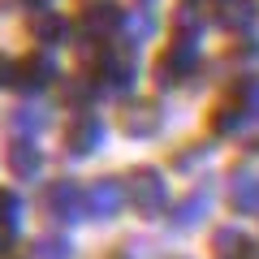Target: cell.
I'll list each match as a JSON object with an SVG mask.
<instances>
[{
	"label": "cell",
	"mask_w": 259,
	"mask_h": 259,
	"mask_svg": "<svg viewBox=\"0 0 259 259\" xmlns=\"http://www.w3.org/2000/svg\"><path fill=\"white\" fill-rule=\"evenodd\" d=\"M121 22H125V13H121L112 0H87L82 9H78V26L91 39H104V35H112V30H121Z\"/></svg>",
	"instance_id": "6da1fadb"
},
{
	"label": "cell",
	"mask_w": 259,
	"mask_h": 259,
	"mask_svg": "<svg viewBox=\"0 0 259 259\" xmlns=\"http://www.w3.org/2000/svg\"><path fill=\"white\" fill-rule=\"evenodd\" d=\"M190 69H194V44H173L164 56H160V65H156V74H160L164 87H173L177 78H186Z\"/></svg>",
	"instance_id": "7a4b0ae2"
},
{
	"label": "cell",
	"mask_w": 259,
	"mask_h": 259,
	"mask_svg": "<svg viewBox=\"0 0 259 259\" xmlns=\"http://www.w3.org/2000/svg\"><path fill=\"white\" fill-rule=\"evenodd\" d=\"M130 194H134V203H139L143 212H156V207L164 203V186H160V177L151 173V168H139V173H134Z\"/></svg>",
	"instance_id": "3957f363"
},
{
	"label": "cell",
	"mask_w": 259,
	"mask_h": 259,
	"mask_svg": "<svg viewBox=\"0 0 259 259\" xmlns=\"http://www.w3.org/2000/svg\"><path fill=\"white\" fill-rule=\"evenodd\" d=\"M65 13H52V9H35L30 13V39H39V44H61L65 39Z\"/></svg>",
	"instance_id": "277c9868"
},
{
	"label": "cell",
	"mask_w": 259,
	"mask_h": 259,
	"mask_svg": "<svg viewBox=\"0 0 259 259\" xmlns=\"http://www.w3.org/2000/svg\"><path fill=\"white\" fill-rule=\"evenodd\" d=\"M65 143H69L74 156H87V151L100 143V121L95 117H78L74 125H69V134H65Z\"/></svg>",
	"instance_id": "5b68a950"
},
{
	"label": "cell",
	"mask_w": 259,
	"mask_h": 259,
	"mask_svg": "<svg viewBox=\"0 0 259 259\" xmlns=\"http://www.w3.org/2000/svg\"><path fill=\"white\" fill-rule=\"evenodd\" d=\"M255 22V0H221V26L246 30Z\"/></svg>",
	"instance_id": "8992f818"
},
{
	"label": "cell",
	"mask_w": 259,
	"mask_h": 259,
	"mask_svg": "<svg viewBox=\"0 0 259 259\" xmlns=\"http://www.w3.org/2000/svg\"><path fill=\"white\" fill-rule=\"evenodd\" d=\"M52 74H56V69H52V61H48V56H30V61H22L18 69H13V78H22V87H30V91H35V87H44Z\"/></svg>",
	"instance_id": "52a82bcc"
},
{
	"label": "cell",
	"mask_w": 259,
	"mask_h": 259,
	"mask_svg": "<svg viewBox=\"0 0 259 259\" xmlns=\"http://www.w3.org/2000/svg\"><path fill=\"white\" fill-rule=\"evenodd\" d=\"M117 203H121V186H117V182H100V186L91 190V207H95V212L108 216Z\"/></svg>",
	"instance_id": "ba28073f"
},
{
	"label": "cell",
	"mask_w": 259,
	"mask_h": 259,
	"mask_svg": "<svg viewBox=\"0 0 259 259\" xmlns=\"http://www.w3.org/2000/svg\"><path fill=\"white\" fill-rule=\"evenodd\" d=\"M216 255H221V259H246V238L233 233V229L216 233Z\"/></svg>",
	"instance_id": "9c48e42d"
},
{
	"label": "cell",
	"mask_w": 259,
	"mask_h": 259,
	"mask_svg": "<svg viewBox=\"0 0 259 259\" xmlns=\"http://www.w3.org/2000/svg\"><path fill=\"white\" fill-rule=\"evenodd\" d=\"M125 130H130V134H151V130H156V121H151V104H139V108H130Z\"/></svg>",
	"instance_id": "30bf717a"
},
{
	"label": "cell",
	"mask_w": 259,
	"mask_h": 259,
	"mask_svg": "<svg viewBox=\"0 0 259 259\" xmlns=\"http://www.w3.org/2000/svg\"><path fill=\"white\" fill-rule=\"evenodd\" d=\"M48 203H52L56 212H74V207H78V190H74L69 182H61V186L52 190V199H48Z\"/></svg>",
	"instance_id": "8fae6325"
},
{
	"label": "cell",
	"mask_w": 259,
	"mask_h": 259,
	"mask_svg": "<svg viewBox=\"0 0 259 259\" xmlns=\"http://www.w3.org/2000/svg\"><path fill=\"white\" fill-rule=\"evenodd\" d=\"M255 199H259V194H255V182L242 177V182L233 186V203H238V207H255Z\"/></svg>",
	"instance_id": "7c38bea8"
},
{
	"label": "cell",
	"mask_w": 259,
	"mask_h": 259,
	"mask_svg": "<svg viewBox=\"0 0 259 259\" xmlns=\"http://www.w3.org/2000/svg\"><path fill=\"white\" fill-rule=\"evenodd\" d=\"M13 168H18V173H35L39 168V156L30 147H13Z\"/></svg>",
	"instance_id": "4fadbf2b"
},
{
	"label": "cell",
	"mask_w": 259,
	"mask_h": 259,
	"mask_svg": "<svg viewBox=\"0 0 259 259\" xmlns=\"http://www.w3.org/2000/svg\"><path fill=\"white\" fill-rule=\"evenodd\" d=\"M44 259H65V242H44Z\"/></svg>",
	"instance_id": "5bb4252c"
},
{
	"label": "cell",
	"mask_w": 259,
	"mask_h": 259,
	"mask_svg": "<svg viewBox=\"0 0 259 259\" xmlns=\"http://www.w3.org/2000/svg\"><path fill=\"white\" fill-rule=\"evenodd\" d=\"M5 74H9V61H5V56H0V78H5Z\"/></svg>",
	"instance_id": "9a60e30c"
},
{
	"label": "cell",
	"mask_w": 259,
	"mask_h": 259,
	"mask_svg": "<svg viewBox=\"0 0 259 259\" xmlns=\"http://www.w3.org/2000/svg\"><path fill=\"white\" fill-rule=\"evenodd\" d=\"M26 5H30V9H44V5H48V0H26Z\"/></svg>",
	"instance_id": "2e32d148"
},
{
	"label": "cell",
	"mask_w": 259,
	"mask_h": 259,
	"mask_svg": "<svg viewBox=\"0 0 259 259\" xmlns=\"http://www.w3.org/2000/svg\"><path fill=\"white\" fill-rule=\"evenodd\" d=\"M190 5H199V0H190Z\"/></svg>",
	"instance_id": "e0dca14e"
}]
</instances>
